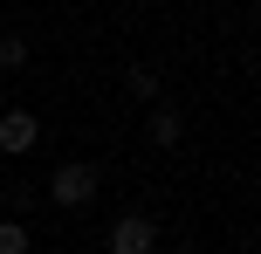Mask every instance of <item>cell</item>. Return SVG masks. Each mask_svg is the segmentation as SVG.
<instances>
[{"label":"cell","mask_w":261,"mask_h":254,"mask_svg":"<svg viewBox=\"0 0 261 254\" xmlns=\"http://www.w3.org/2000/svg\"><path fill=\"white\" fill-rule=\"evenodd\" d=\"M35 137H41V124L28 110H7L0 117V151H35Z\"/></svg>","instance_id":"3"},{"label":"cell","mask_w":261,"mask_h":254,"mask_svg":"<svg viewBox=\"0 0 261 254\" xmlns=\"http://www.w3.org/2000/svg\"><path fill=\"white\" fill-rule=\"evenodd\" d=\"M144 131H151V145H179V137H186V117H179V110H172V103H151V124H144Z\"/></svg>","instance_id":"4"},{"label":"cell","mask_w":261,"mask_h":254,"mask_svg":"<svg viewBox=\"0 0 261 254\" xmlns=\"http://www.w3.org/2000/svg\"><path fill=\"white\" fill-rule=\"evenodd\" d=\"M124 90H130V96H144V103H158V76H151V69H130Z\"/></svg>","instance_id":"6"},{"label":"cell","mask_w":261,"mask_h":254,"mask_svg":"<svg viewBox=\"0 0 261 254\" xmlns=\"http://www.w3.org/2000/svg\"><path fill=\"white\" fill-rule=\"evenodd\" d=\"M35 241H28V227L21 220H0V254H28Z\"/></svg>","instance_id":"5"},{"label":"cell","mask_w":261,"mask_h":254,"mask_svg":"<svg viewBox=\"0 0 261 254\" xmlns=\"http://www.w3.org/2000/svg\"><path fill=\"white\" fill-rule=\"evenodd\" d=\"M151 247H158V220H151V213L110 220V254H151Z\"/></svg>","instance_id":"2"},{"label":"cell","mask_w":261,"mask_h":254,"mask_svg":"<svg viewBox=\"0 0 261 254\" xmlns=\"http://www.w3.org/2000/svg\"><path fill=\"white\" fill-rule=\"evenodd\" d=\"M28 62V41L21 35H0V69H21Z\"/></svg>","instance_id":"7"},{"label":"cell","mask_w":261,"mask_h":254,"mask_svg":"<svg viewBox=\"0 0 261 254\" xmlns=\"http://www.w3.org/2000/svg\"><path fill=\"white\" fill-rule=\"evenodd\" d=\"M96 165H83V158H69V165H55V179H48V200L55 206H90L96 200Z\"/></svg>","instance_id":"1"}]
</instances>
